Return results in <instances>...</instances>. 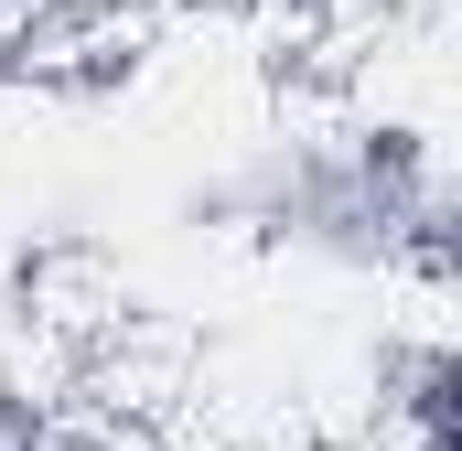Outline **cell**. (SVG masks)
Instances as JSON below:
<instances>
[{"instance_id": "cell-1", "label": "cell", "mask_w": 462, "mask_h": 451, "mask_svg": "<svg viewBox=\"0 0 462 451\" xmlns=\"http://www.w3.org/2000/svg\"><path fill=\"white\" fill-rule=\"evenodd\" d=\"M236 236L301 269H452V172L420 129H280L205 194Z\"/></svg>"}, {"instance_id": "cell-2", "label": "cell", "mask_w": 462, "mask_h": 451, "mask_svg": "<svg viewBox=\"0 0 462 451\" xmlns=\"http://www.w3.org/2000/svg\"><path fill=\"white\" fill-rule=\"evenodd\" d=\"M0 451H43V441H32V430H22V419H11V409H0Z\"/></svg>"}, {"instance_id": "cell-3", "label": "cell", "mask_w": 462, "mask_h": 451, "mask_svg": "<svg viewBox=\"0 0 462 451\" xmlns=\"http://www.w3.org/2000/svg\"><path fill=\"white\" fill-rule=\"evenodd\" d=\"M301 11H323V0H301Z\"/></svg>"}]
</instances>
